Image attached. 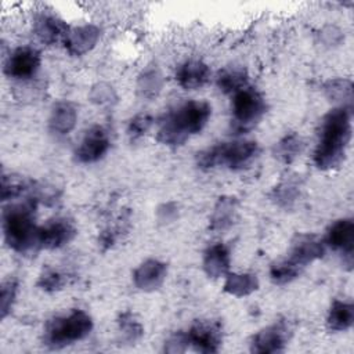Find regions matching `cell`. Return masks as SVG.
Returning a JSON list of instances; mask_svg holds the SVG:
<instances>
[{
	"instance_id": "ac0fdd59",
	"label": "cell",
	"mask_w": 354,
	"mask_h": 354,
	"mask_svg": "<svg viewBox=\"0 0 354 354\" xmlns=\"http://www.w3.org/2000/svg\"><path fill=\"white\" fill-rule=\"evenodd\" d=\"M36 37L44 44H53L59 39H65L68 33V26L62 19L51 14H41L33 26Z\"/></svg>"
},
{
	"instance_id": "f546056e",
	"label": "cell",
	"mask_w": 354,
	"mask_h": 354,
	"mask_svg": "<svg viewBox=\"0 0 354 354\" xmlns=\"http://www.w3.org/2000/svg\"><path fill=\"white\" fill-rule=\"evenodd\" d=\"M90 97H91V101H93V102L100 104V105L111 104V102H113L115 98H116L113 88H112L111 86L105 84V83H100V84L94 86V87L91 88Z\"/></svg>"
},
{
	"instance_id": "e0dca14e",
	"label": "cell",
	"mask_w": 354,
	"mask_h": 354,
	"mask_svg": "<svg viewBox=\"0 0 354 354\" xmlns=\"http://www.w3.org/2000/svg\"><path fill=\"white\" fill-rule=\"evenodd\" d=\"M231 264V256L228 248L221 243L210 245L203 254V270L207 277L210 278H220L228 274Z\"/></svg>"
},
{
	"instance_id": "836d02e7",
	"label": "cell",
	"mask_w": 354,
	"mask_h": 354,
	"mask_svg": "<svg viewBox=\"0 0 354 354\" xmlns=\"http://www.w3.org/2000/svg\"><path fill=\"white\" fill-rule=\"evenodd\" d=\"M188 340L185 332H180L173 335L166 343H165V351L167 353H183L188 348Z\"/></svg>"
},
{
	"instance_id": "8992f818",
	"label": "cell",
	"mask_w": 354,
	"mask_h": 354,
	"mask_svg": "<svg viewBox=\"0 0 354 354\" xmlns=\"http://www.w3.org/2000/svg\"><path fill=\"white\" fill-rule=\"evenodd\" d=\"M231 111L234 127L238 130H248L266 113V101L257 90L246 86L232 94Z\"/></svg>"
},
{
	"instance_id": "44dd1931",
	"label": "cell",
	"mask_w": 354,
	"mask_h": 354,
	"mask_svg": "<svg viewBox=\"0 0 354 354\" xmlns=\"http://www.w3.org/2000/svg\"><path fill=\"white\" fill-rule=\"evenodd\" d=\"M354 307L350 301L335 300L329 308L326 324L330 330L344 332L353 326Z\"/></svg>"
},
{
	"instance_id": "d4e9b609",
	"label": "cell",
	"mask_w": 354,
	"mask_h": 354,
	"mask_svg": "<svg viewBox=\"0 0 354 354\" xmlns=\"http://www.w3.org/2000/svg\"><path fill=\"white\" fill-rule=\"evenodd\" d=\"M301 271L303 270H300L297 266H295L290 260L283 259L271 266L270 278L274 283L283 285V283H289L293 279H296Z\"/></svg>"
},
{
	"instance_id": "277c9868",
	"label": "cell",
	"mask_w": 354,
	"mask_h": 354,
	"mask_svg": "<svg viewBox=\"0 0 354 354\" xmlns=\"http://www.w3.org/2000/svg\"><path fill=\"white\" fill-rule=\"evenodd\" d=\"M256 141L238 140L213 145L198 153V165L202 169L225 166L231 170H239L249 166L259 155Z\"/></svg>"
},
{
	"instance_id": "83f0119b",
	"label": "cell",
	"mask_w": 354,
	"mask_h": 354,
	"mask_svg": "<svg viewBox=\"0 0 354 354\" xmlns=\"http://www.w3.org/2000/svg\"><path fill=\"white\" fill-rule=\"evenodd\" d=\"M18 283L15 279H7L1 285V295H0V311L1 318H6L7 314L11 311L12 304L17 297Z\"/></svg>"
},
{
	"instance_id": "484cf974",
	"label": "cell",
	"mask_w": 354,
	"mask_h": 354,
	"mask_svg": "<svg viewBox=\"0 0 354 354\" xmlns=\"http://www.w3.org/2000/svg\"><path fill=\"white\" fill-rule=\"evenodd\" d=\"M301 138L296 134H289L283 137L277 145V156L283 162H292L301 151Z\"/></svg>"
},
{
	"instance_id": "4316f807",
	"label": "cell",
	"mask_w": 354,
	"mask_h": 354,
	"mask_svg": "<svg viewBox=\"0 0 354 354\" xmlns=\"http://www.w3.org/2000/svg\"><path fill=\"white\" fill-rule=\"evenodd\" d=\"M325 91L328 97L333 101H350L351 100V83L348 80L335 79L329 80L325 86Z\"/></svg>"
},
{
	"instance_id": "2e32d148",
	"label": "cell",
	"mask_w": 354,
	"mask_h": 354,
	"mask_svg": "<svg viewBox=\"0 0 354 354\" xmlns=\"http://www.w3.org/2000/svg\"><path fill=\"white\" fill-rule=\"evenodd\" d=\"M210 77V69L206 64L189 59L181 64L176 71V80L184 90H196L206 84Z\"/></svg>"
},
{
	"instance_id": "603a6c76",
	"label": "cell",
	"mask_w": 354,
	"mask_h": 354,
	"mask_svg": "<svg viewBox=\"0 0 354 354\" xmlns=\"http://www.w3.org/2000/svg\"><path fill=\"white\" fill-rule=\"evenodd\" d=\"M217 86L225 94H235L248 86V75L242 68H227L217 76Z\"/></svg>"
},
{
	"instance_id": "30bf717a",
	"label": "cell",
	"mask_w": 354,
	"mask_h": 354,
	"mask_svg": "<svg viewBox=\"0 0 354 354\" xmlns=\"http://www.w3.org/2000/svg\"><path fill=\"white\" fill-rule=\"evenodd\" d=\"M109 136L101 126L88 129L76 148V158L82 163H94L100 160L109 149Z\"/></svg>"
},
{
	"instance_id": "cb8c5ba5",
	"label": "cell",
	"mask_w": 354,
	"mask_h": 354,
	"mask_svg": "<svg viewBox=\"0 0 354 354\" xmlns=\"http://www.w3.org/2000/svg\"><path fill=\"white\" fill-rule=\"evenodd\" d=\"M162 88V75L158 68H147L138 77V91L142 97L152 98Z\"/></svg>"
},
{
	"instance_id": "52a82bcc",
	"label": "cell",
	"mask_w": 354,
	"mask_h": 354,
	"mask_svg": "<svg viewBox=\"0 0 354 354\" xmlns=\"http://www.w3.org/2000/svg\"><path fill=\"white\" fill-rule=\"evenodd\" d=\"M40 62V53L36 48L30 46L18 47L8 55L4 64V72L12 79H30L39 71Z\"/></svg>"
},
{
	"instance_id": "f1b7e54d",
	"label": "cell",
	"mask_w": 354,
	"mask_h": 354,
	"mask_svg": "<svg viewBox=\"0 0 354 354\" xmlns=\"http://www.w3.org/2000/svg\"><path fill=\"white\" fill-rule=\"evenodd\" d=\"M119 325H120V330H122L123 336L129 342H134V340H137L142 335V328H141L140 322L136 321L134 317L130 313H124L120 317Z\"/></svg>"
},
{
	"instance_id": "5b68a950",
	"label": "cell",
	"mask_w": 354,
	"mask_h": 354,
	"mask_svg": "<svg viewBox=\"0 0 354 354\" xmlns=\"http://www.w3.org/2000/svg\"><path fill=\"white\" fill-rule=\"evenodd\" d=\"M93 329L91 317L83 310L51 318L44 328V343L51 348H62L84 339Z\"/></svg>"
},
{
	"instance_id": "7c38bea8",
	"label": "cell",
	"mask_w": 354,
	"mask_h": 354,
	"mask_svg": "<svg viewBox=\"0 0 354 354\" xmlns=\"http://www.w3.org/2000/svg\"><path fill=\"white\" fill-rule=\"evenodd\" d=\"M100 36L101 30L98 26L93 24L79 25L68 30L64 39V46L71 55L79 57L93 50L98 43Z\"/></svg>"
},
{
	"instance_id": "ba28073f",
	"label": "cell",
	"mask_w": 354,
	"mask_h": 354,
	"mask_svg": "<svg viewBox=\"0 0 354 354\" xmlns=\"http://www.w3.org/2000/svg\"><path fill=\"white\" fill-rule=\"evenodd\" d=\"M289 326L283 321L274 322L259 330L250 340V351L259 354L278 353L285 348L289 339Z\"/></svg>"
},
{
	"instance_id": "ffe728a7",
	"label": "cell",
	"mask_w": 354,
	"mask_h": 354,
	"mask_svg": "<svg viewBox=\"0 0 354 354\" xmlns=\"http://www.w3.org/2000/svg\"><path fill=\"white\" fill-rule=\"evenodd\" d=\"M259 289V279L250 272H228L224 281V292L235 297L248 296Z\"/></svg>"
},
{
	"instance_id": "d6986e66",
	"label": "cell",
	"mask_w": 354,
	"mask_h": 354,
	"mask_svg": "<svg viewBox=\"0 0 354 354\" xmlns=\"http://www.w3.org/2000/svg\"><path fill=\"white\" fill-rule=\"evenodd\" d=\"M77 122V109L72 102L62 101L54 105L50 119H48V126L50 130L58 136H65L71 133Z\"/></svg>"
},
{
	"instance_id": "7a4b0ae2",
	"label": "cell",
	"mask_w": 354,
	"mask_h": 354,
	"mask_svg": "<svg viewBox=\"0 0 354 354\" xmlns=\"http://www.w3.org/2000/svg\"><path fill=\"white\" fill-rule=\"evenodd\" d=\"M210 115L212 106L206 101H187L165 115L159 123L158 140L165 145H183L203 130Z\"/></svg>"
},
{
	"instance_id": "9a60e30c",
	"label": "cell",
	"mask_w": 354,
	"mask_h": 354,
	"mask_svg": "<svg viewBox=\"0 0 354 354\" xmlns=\"http://www.w3.org/2000/svg\"><path fill=\"white\" fill-rule=\"evenodd\" d=\"M325 254V243L315 236H301L293 245L288 260H290L300 270H304L313 261Z\"/></svg>"
},
{
	"instance_id": "1f68e13d",
	"label": "cell",
	"mask_w": 354,
	"mask_h": 354,
	"mask_svg": "<svg viewBox=\"0 0 354 354\" xmlns=\"http://www.w3.org/2000/svg\"><path fill=\"white\" fill-rule=\"evenodd\" d=\"M24 189H25V185L21 180H17V178H12V177L8 178L7 176H3V185H1V198H3V201L19 196Z\"/></svg>"
},
{
	"instance_id": "5bb4252c",
	"label": "cell",
	"mask_w": 354,
	"mask_h": 354,
	"mask_svg": "<svg viewBox=\"0 0 354 354\" xmlns=\"http://www.w3.org/2000/svg\"><path fill=\"white\" fill-rule=\"evenodd\" d=\"M167 266L163 261L148 259L134 270L133 282L140 290L152 292L165 282Z\"/></svg>"
},
{
	"instance_id": "7402d4cb",
	"label": "cell",
	"mask_w": 354,
	"mask_h": 354,
	"mask_svg": "<svg viewBox=\"0 0 354 354\" xmlns=\"http://www.w3.org/2000/svg\"><path fill=\"white\" fill-rule=\"evenodd\" d=\"M236 213V201L232 196H223L218 199L210 217V228L214 231H224L234 224Z\"/></svg>"
},
{
	"instance_id": "6da1fadb",
	"label": "cell",
	"mask_w": 354,
	"mask_h": 354,
	"mask_svg": "<svg viewBox=\"0 0 354 354\" xmlns=\"http://www.w3.org/2000/svg\"><path fill=\"white\" fill-rule=\"evenodd\" d=\"M351 140V111L348 106L330 109L321 122V131L314 149V163L321 170L337 167L346 158Z\"/></svg>"
},
{
	"instance_id": "8fae6325",
	"label": "cell",
	"mask_w": 354,
	"mask_h": 354,
	"mask_svg": "<svg viewBox=\"0 0 354 354\" xmlns=\"http://www.w3.org/2000/svg\"><path fill=\"white\" fill-rule=\"evenodd\" d=\"M185 335L188 344L199 353H216L221 344V329L216 322H196Z\"/></svg>"
},
{
	"instance_id": "9c48e42d",
	"label": "cell",
	"mask_w": 354,
	"mask_h": 354,
	"mask_svg": "<svg viewBox=\"0 0 354 354\" xmlns=\"http://www.w3.org/2000/svg\"><path fill=\"white\" fill-rule=\"evenodd\" d=\"M76 235V228L66 218H54L37 230V245L43 249H59Z\"/></svg>"
},
{
	"instance_id": "3957f363",
	"label": "cell",
	"mask_w": 354,
	"mask_h": 354,
	"mask_svg": "<svg viewBox=\"0 0 354 354\" xmlns=\"http://www.w3.org/2000/svg\"><path fill=\"white\" fill-rule=\"evenodd\" d=\"M37 230L35 224V203L25 202L10 205L3 213V234L6 243L18 253H28L37 245Z\"/></svg>"
},
{
	"instance_id": "e575fe53",
	"label": "cell",
	"mask_w": 354,
	"mask_h": 354,
	"mask_svg": "<svg viewBox=\"0 0 354 354\" xmlns=\"http://www.w3.org/2000/svg\"><path fill=\"white\" fill-rule=\"evenodd\" d=\"M177 216V207L174 203H165L158 209V217L160 221H171Z\"/></svg>"
},
{
	"instance_id": "4fadbf2b",
	"label": "cell",
	"mask_w": 354,
	"mask_h": 354,
	"mask_svg": "<svg viewBox=\"0 0 354 354\" xmlns=\"http://www.w3.org/2000/svg\"><path fill=\"white\" fill-rule=\"evenodd\" d=\"M326 245L332 249L339 250L348 266L353 263V249H354V223L351 218H340L335 221L326 232Z\"/></svg>"
},
{
	"instance_id": "4dcf8cb0",
	"label": "cell",
	"mask_w": 354,
	"mask_h": 354,
	"mask_svg": "<svg viewBox=\"0 0 354 354\" xmlns=\"http://www.w3.org/2000/svg\"><path fill=\"white\" fill-rule=\"evenodd\" d=\"M37 285L44 290H55V289H59L64 285V279H62V275L58 271H55L53 268H47L40 275Z\"/></svg>"
},
{
	"instance_id": "d6a6232c",
	"label": "cell",
	"mask_w": 354,
	"mask_h": 354,
	"mask_svg": "<svg viewBox=\"0 0 354 354\" xmlns=\"http://www.w3.org/2000/svg\"><path fill=\"white\" fill-rule=\"evenodd\" d=\"M151 123H152V119L149 115L147 113H140V115H136L130 123H129V134L133 137V138H137V137H141L142 134H145V131L151 127Z\"/></svg>"
}]
</instances>
